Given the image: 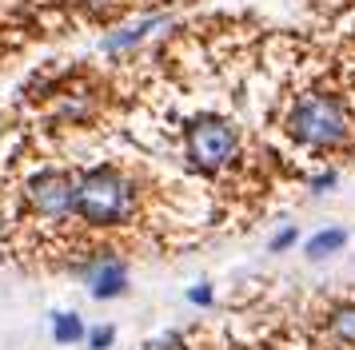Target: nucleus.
I'll use <instances>...</instances> for the list:
<instances>
[{
	"mask_svg": "<svg viewBox=\"0 0 355 350\" xmlns=\"http://www.w3.org/2000/svg\"><path fill=\"white\" fill-rule=\"evenodd\" d=\"M140 211V183L116 163H100L88 172H76V219L84 227H124Z\"/></svg>",
	"mask_w": 355,
	"mask_h": 350,
	"instance_id": "f257e3e1",
	"label": "nucleus"
},
{
	"mask_svg": "<svg viewBox=\"0 0 355 350\" xmlns=\"http://www.w3.org/2000/svg\"><path fill=\"white\" fill-rule=\"evenodd\" d=\"M284 127L307 151H336L352 140V111L331 92H307L288 108Z\"/></svg>",
	"mask_w": 355,
	"mask_h": 350,
	"instance_id": "f03ea898",
	"label": "nucleus"
},
{
	"mask_svg": "<svg viewBox=\"0 0 355 350\" xmlns=\"http://www.w3.org/2000/svg\"><path fill=\"white\" fill-rule=\"evenodd\" d=\"M184 156H188V167L200 175L224 172L227 163H236V156H240V131H236L232 120L204 111V116L188 120V127H184Z\"/></svg>",
	"mask_w": 355,
	"mask_h": 350,
	"instance_id": "7ed1b4c3",
	"label": "nucleus"
},
{
	"mask_svg": "<svg viewBox=\"0 0 355 350\" xmlns=\"http://www.w3.org/2000/svg\"><path fill=\"white\" fill-rule=\"evenodd\" d=\"M24 203L36 219L44 223H68L76 219V172L60 167H40L24 179Z\"/></svg>",
	"mask_w": 355,
	"mask_h": 350,
	"instance_id": "20e7f679",
	"label": "nucleus"
},
{
	"mask_svg": "<svg viewBox=\"0 0 355 350\" xmlns=\"http://www.w3.org/2000/svg\"><path fill=\"white\" fill-rule=\"evenodd\" d=\"M72 275L88 283V295L96 302H112L128 295V263L116 251H92L88 259L72 263Z\"/></svg>",
	"mask_w": 355,
	"mask_h": 350,
	"instance_id": "39448f33",
	"label": "nucleus"
},
{
	"mask_svg": "<svg viewBox=\"0 0 355 350\" xmlns=\"http://www.w3.org/2000/svg\"><path fill=\"white\" fill-rule=\"evenodd\" d=\"M160 28H168V16L148 12V16H140V20H132V24H120L116 32H108V36H104V52H108V56H124L132 48H140L144 40H152Z\"/></svg>",
	"mask_w": 355,
	"mask_h": 350,
	"instance_id": "423d86ee",
	"label": "nucleus"
},
{
	"mask_svg": "<svg viewBox=\"0 0 355 350\" xmlns=\"http://www.w3.org/2000/svg\"><path fill=\"white\" fill-rule=\"evenodd\" d=\"M327 338L343 350H355V302H339L327 311Z\"/></svg>",
	"mask_w": 355,
	"mask_h": 350,
	"instance_id": "0eeeda50",
	"label": "nucleus"
},
{
	"mask_svg": "<svg viewBox=\"0 0 355 350\" xmlns=\"http://www.w3.org/2000/svg\"><path fill=\"white\" fill-rule=\"evenodd\" d=\"M343 247H347V231H343V227H323V231H315V235L304 243V255L311 263H323V259L339 255Z\"/></svg>",
	"mask_w": 355,
	"mask_h": 350,
	"instance_id": "6e6552de",
	"label": "nucleus"
},
{
	"mask_svg": "<svg viewBox=\"0 0 355 350\" xmlns=\"http://www.w3.org/2000/svg\"><path fill=\"white\" fill-rule=\"evenodd\" d=\"M84 334H88V326H84V318L76 315V311H60V315H52V342H60V347H76V342H84Z\"/></svg>",
	"mask_w": 355,
	"mask_h": 350,
	"instance_id": "1a4fd4ad",
	"label": "nucleus"
},
{
	"mask_svg": "<svg viewBox=\"0 0 355 350\" xmlns=\"http://www.w3.org/2000/svg\"><path fill=\"white\" fill-rule=\"evenodd\" d=\"M84 342H88V350H112V342H116V326H112V322H100V326H88V334H84Z\"/></svg>",
	"mask_w": 355,
	"mask_h": 350,
	"instance_id": "9d476101",
	"label": "nucleus"
},
{
	"mask_svg": "<svg viewBox=\"0 0 355 350\" xmlns=\"http://www.w3.org/2000/svg\"><path fill=\"white\" fill-rule=\"evenodd\" d=\"M300 243V231H295V223H288V227H279L272 239H268V251L272 255H284V251H291Z\"/></svg>",
	"mask_w": 355,
	"mask_h": 350,
	"instance_id": "9b49d317",
	"label": "nucleus"
},
{
	"mask_svg": "<svg viewBox=\"0 0 355 350\" xmlns=\"http://www.w3.org/2000/svg\"><path fill=\"white\" fill-rule=\"evenodd\" d=\"M188 302H192V306H200V311L216 306V286L204 283V279H200V283H192V286H188Z\"/></svg>",
	"mask_w": 355,
	"mask_h": 350,
	"instance_id": "f8f14e48",
	"label": "nucleus"
},
{
	"mask_svg": "<svg viewBox=\"0 0 355 350\" xmlns=\"http://www.w3.org/2000/svg\"><path fill=\"white\" fill-rule=\"evenodd\" d=\"M140 350H184V331H164L160 338H148Z\"/></svg>",
	"mask_w": 355,
	"mask_h": 350,
	"instance_id": "ddd939ff",
	"label": "nucleus"
},
{
	"mask_svg": "<svg viewBox=\"0 0 355 350\" xmlns=\"http://www.w3.org/2000/svg\"><path fill=\"white\" fill-rule=\"evenodd\" d=\"M307 187H311V195H327V191H336L339 187V172H315L311 179H307Z\"/></svg>",
	"mask_w": 355,
	"mask_h": 350,
	"instance_id": "4468645a",
	"label": "nucleus"
},
{
	"mask_svg": "<svg viewBox=\"0 0 355 350\" xmlns=\"http://www.w3.org/2000/svg\"><path fill=\"white\" fill-rule=\"evenodd\" d=\"M72 4H76V8H84L88 16H104V12H112L120 0H72Z\"/></svg>",
	"mask_w": 355,
	"mask_h": 350,
	"instance_id": "2eb2a0df",
	"label": "nucleus"
}]
</instances>
